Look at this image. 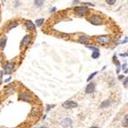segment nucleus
<instances>
[{
	"instance_id": "nucleus-39",
	"label": "nucleus",
	"mask_w": 128,
	"mask_h": 128,
	"mask_svg": "<svg viewBox=\"0 0 128 128\" xmlns=\"http://www.w3.org/2000/svg\"><path fill=\"white\" fill-rule=\"evenodd\" d=\"M90 128H99V126H90Z\"/></svg>"
},
{
	"instance_id": "nucleus-26",
	"label": "nucleus",
	"mask_w": 128,
	"mask_h": 128,
	"mask_svg": "<svg viewBox=\"0 0 128 128\" xmlns=\"http://www.w3.org/2000/svg\"><path fill=\"white\" fill-rule=\"evenodd\" d=\"M116 1L117 0H106L107 4H108L109 5H113L114 4H116Z\"/></svg>"
},
{
	"instance_id": "nucleus-5",
	"label": "nucleus",
	"mask_w": 128,
	"mask_h": 128,
	"mask_svg": "<svg viewBox=\"0 0 128 128\" xmlns=\"http://www.w3.org/2000/svg\"><path fill=\"white\" fill-rule=\"evenodd\" d=\"M74 13L79 16H86L89 12V8L85 5H82V6H75L74 8Z\"/></svg>"
},
{
	"instance_id": "nucleus-24",
	"label": "nucleus",
	"mask_w": 128,
	"mask_h": 128,
	"mask_svg": "<svg viewBox=\"0 0 128 128\" xmlns=\"http://www.w3.org/2000/svg\"><path fill=\"white\" fill-rule=\"evenodd\" d=\"M56 108V105H55V104H47V105L46 106V111L48 112L52 108Z\"/></svg>"
},
{
	"instance_id": "nucleus-32",
	"label": "nucleus",
	"mask_w": 128,
	"mask_h": 128,
	"mask_svg": "<svg viewBox=\"0 0 128 128\" xmlns=\"http://www.w3.org/2000/svg\"><path fill=\"white\" fill-rule=\"evenodd\" d=\"M11 80H12V77H11V76H9V77H8V78L5 79V83H8V82H10V81H11Z\"/></svg>"
},
{
	"instance_id": "nucleus-20",
	"label": "nucleus",
	"mask_w": 128,
	"mask_h": 128,
	"mask_svg": "<svg viewBox=\"0 0 128 128\" xmlns=\"http://www.w3.org/2000/svg\"><path fill=\"white\" fill-rule=\"evenodd\" d=\"M44 22H45V20L43 18H41V19H37L36 21H35V23H36V26L37 27H41V25L44 23Z\"/></svg>"
},
{
	"instance_id": "nucleus-35",
	"label": "nucleus",
	"mask_w": 128,
	"mask_h": 128,
	"mask_svg": "<svg viewBox=\"0 0 128 128\" xmlns=\"http://www.w3.org/2000/svg\"><path fill=\"white\" fill-rule=\"evenodd\" d=\"M123 72H124V74H128V68H126V70H124Z\"/></svg>"
},
{
	"instance_id": "nucleus-8",
	"label": "nucleus",
	"mask_w": 128,
	"mask_h": 128,
	"mask_svg": "<svg viewBox=\"0 0 128 128\" xmlns=\"http://www.w3.org/2000/svg\"><path fill=\"white\" fill-rule=\"evenodd\" d=\"M95 90H96V83L90 81V83L87 84L84 91H85L86 94H91V93H93Z\"/></svg>"
},
{
	"instance_id": "nucleus-25",
	"label": "nucleus",
	"mask_w": 128,
	"mask_h": 128,
	"mask_svg": "<svg viewBox=\"0 0 128 128\" xmlns=\"http://www.w3.org/2000/svg\"><path fill=\"white\" fill-rule=\"evenodd\" d=\"M123 85L125 86V87H127L128 86V76L125 77V78L123 79Z\"/></svg>"
},
{
	"instance_id": "nucleus-3",
	"label": "nucleus",
	"mask_w": 128,
	"mask_h": 128,
	"mask_svg": "<svg viewBox=\"0 0 128 128\" xmlns=\"http://www.w3.org/2000/svg\"><path fill=\"white\" fill-rule=\"evenodd\" d=\"M15 66H16L15 61H8V62H6L4 65V72H5V74L10 75L14 71Z\"/></svg>"
},
{
	"instance_id": "nucleus-30",
	"label": "nucleus",
	"mask_w": 128,
	"mask_h": 128,
	"mask_svg": "<svg viewBox=\"0 0 128 128\" xmlns=\"http://www.w3.org/2000/svg\"><path fill=\"white\" fill-rule=\"evenodd\" d=\"M126 68H127V65H126V63L123 64V65H121V70H123L124 71V70H126Z\"/></svg>"
},
{
	"instance_id": "nucleus-16",
	"label": "nucleus",
	"mask_w": 128,
	"mask_h": 128,
	"mask_svg": "<svg viewBox=\"0 0 128 128\" xmlns=\"http://www.w3.org/2000/svg\"><path fill=\"white\" fill-rule=\"evenodd\" d=\"M111 104V100L110 99H105L101 102L100 106H99V108H108Z\"/></svg>"
},
{
	"instance_id": "nucleus-19",
	"label": "nucleus",
	"mask_w": 128,
	"mask_h": 128,
	"mask_svg": "<svg viewBox=\"0 0 128 128\" xmlns=\"http://www.w3.org/2000/svg\"><path fill=\"white\" fill-rule=\"evenodd\" d=\"M44 1L45 0H34V5L37 7H41L44 5Z\"/></svg>"
},
{
	"instance_id": "nucleus-12",
	"label": "nucleus",
	"mask_w": 128,
	"mask_h": 128,
	"mask_svg": "<svg viewBox=\"0 0 128 128\" xmlns=\"http://www.w3.org/2000/svg\"><path fill=\"white\" fill-rule=\"evenodd\" d=\"M24 25H25V27H26V29H27L28 31H30V32H33V31H35L36 25L34 24L32 21H26L24 23Z\"/></svg>"
},
{
	"instance_id": "nucleus-22",
	"label": "nucleus",
	"mask_w": 128,
	"mask_h": 128,
	"mask_svg": "<svg viewBox=\"0 0 128 128\" xmlns=\"http://www.w3.org/2000/svg\"><path fill=\"white\" fill-rule=\"evenodd\" d=\"M85 46H86V47H87V48L92 50V51H99V47H95V46H92V45H85Z\"/></svg>"
},
{
	"instance_id": "nucleus-36",
	"label": "nucleus",
	"mask_w": 128,
	"mask_h": 128,
	"mask_svg": "<svg viewBox=\"0 0 128 128\" xmlns=\"http://www.w3.org/2000/svg\"><path fill=\"white\" fill-rule=\"evenodd\" d=\"M46 118H47V115H44V116L42 117V120H45Z\"/></svg>"
},
{
	"instance_id": "nucleus-34",
	"label": "nucleus",
	"mask_w": 128,
	"mask_h": 128,
	"mask_svg": "<svg viewBox=\"0 0 128 128\" xmlns=\"http://www.w3.org/2000/svg\"><path fill=\"white\" fill-rule=\"evenodd\" d=\"M56 11V7H53V8H52V9H50V13H55V12Z\"/></svg>"
},
{
	"instance_id": "nucleus-38",
	"label": "nucleus",
	"mask_w": 128,
	"mask_h": 128,
	"mask_svg": "<svg viewBox=\"0 0 128 128\" xmlns=\"http://www.w3.org/2000/svg\"><path fill=\"white\" fill-rule=\"evenodd\" d=\"M78 2H79L78 0H74V2H73V4H77Z\"/></svg>"
},
{
	"instance_id": "nucleus-14",
	"label": "nucleus",
	"mask_w": 128,
	"mask_h": 128,
	"mask_svg": "<svg viewBox=\"0 0 128 128\" xmlns=\"http://www.w3.org/2000/svg\"><path fill=\"white\" fill-rule=\"evenodd\" d=\"M18 25H19V23L17 22V21H13V22H10V23H8V24H7L6 31H7V32H9V31H11V30L16 28Z\"/></svg>"
},
{
	"instance_id": "nucleus-6",
	"label": "nucleus",
	"mask_w": 128,
	"mask_h": 128,
	"mask_svg": "<svg viewBox=\"0 0 128 128\" xmlns=\"http://www.w3.org/2000/svg\"><path fill=\"white\" fill-rule=\"evenodd\" d=\"M32 41V34H27V35H25V36L22 39V41H21V47H23V48H26V47H28L30 45H31Z\"/></svg>"
},
{
	"instance_id": "nucleus-29",
	"label": "nucleus",
	"mask_w": 128,
	"mask_h": 128,
	"mask_svg": "<svg viewBox=\"0 0 128 128\" xmlns=\"http://www.w3.org/2000/svg\"><path fill=\"white\" fill-rule=\"evenodd\" d=\"M127 42H128V37H126V38H125V40L120 42V44H126V43H127Z\"/></svg>"
},
{
	"instance_id": "nucleus-18",
	"label": "nucleus",
	"mask_w": 128,
	"mask_h": 128,
	"mask_svg": "<svg viewBox=\"0 0 128 128\" xmlns=\"http://www.w3.org/2000/svg\"><path fill=\"white\" fill-rule=\"evenodd\" d=\"M112 61H113V63H114V65H116L117 67H118V66H121V63H120V62H119V60L117 59V55H116V54H115L114 56H113Z\"/></svg>"
},
{
	"instance_id": "nucleus-17",
	"label": "nucleus",
	"mask_w": 128,
	"mask_h": 128,
	"mask_svg": "<svg viewBox=\"0 0 128 128\" xmlns=\"http://www.w3.org/2000/svg\"><path fill=\"white\" fill-rule=\"evenodd\" d=\"M122 126L123 127H128V114L125 115V117L122 120Z\"/></svg>"
},
{
	"instance_id": "nucleus-27",
	"label": "nucleus",
	"mask_w": 128,
	"mask_h": 128,
	"mask_svg": "<svg viewBox=\"0 0 128 128\" xmlns=\"http://www.w3.org/2000/svg\"><path fill=\"white\" fill-rule=\"evenodd\" d=\"M119 56H121V57H126V56H128V51L126 53H120Z\"/></svg>"
},
{
	"instance_id": "nucleus-37",
	"label": "nucleus",
	"mask_w": 128,
	"mask_h": 128,
	"mask_svg": "<svg viewBox=\"0 0 128 128\" xmlns=\"http://www.w3.org/2000/svg\"><path fill=\"white\" fill-rule=\"evenodd\" d=\"M38 128H47V127L46 126H41L40 127H38Z\"/></svg>"
},
{
	"instance_id": "nucleus-31",
	"label": "nucleus",
	"mask_w": 128,
	"mask_h": 128,
	"mask_svg": "<svg viewBox=\"0 0 128 128\" xmlns=\"http://www.w3.org/2000/svg\"><path fill=\"white\" fill-rule=\"evenodd\" d=\"M4 74H5V72H4V71H0V78L2 79L3 76H4Z\"/></svg>"
},
{
	"instance_id": "nucleus-7",
	"label": "nucleus",
	"mask_w": 128,
	"mask_h": 128,
	"mask_svg": "<svg viewBox=\"0 0 128 128\" xmlns=\"http://www.w3.org/2000/svg\"><path fill=\"white\" fill-rule=\"evenodd\" d=\"M62 107L65 109H72V108H75L78 107V103H77L76 101L74 100H66L65 102L62 103Z\"/></svg>"
},
{
	"instance_id": "nucleus-23",
	"label": "nucleus",
	"mask_w": 128,
	"mask_h": 128,
	"mask_svg": "<svg viewBox=\"0 0 128 128\" xmlns=\"http://www.w3.org/2000/svg\"><path fill=\"white\" fill-rule=\"evenodd\" d=\"M98 73L99 72H94V73H92V74H90V75H89V77L87 78V82H90L91 80H93V78H94L95 76H96L97 74H98Z\"/></svg>"
},
{
	"instance_id": "nucleus-2",
	"label": "nucleus",
	"mask_w": 128,
	"mask_h": 128,
	"mask_svg": "<svg viewBox=\"0 0 128 128\" xmlns=\"http://www.w3.org/2000/svg\"><path fill=\"white\" fill-rule=\"evenodd\" d=\"M95 41L99 45L106 46L108 45L112 41V37H111V35H108V34H104V35H99V36L96 37Z\"/></svg>"
},
{
	"instance_id": "nucleus-28",
	"label": "nucleus",
	"mask_w": 128,
	"mask_h": 128,
	"mask_svg": "<svg viewBox=\"0 0 128 128\" xmlns=\"http://www.w3.org/2000/svg\"><path fill=\"white\" fill-rule=\"evenodd\" d=\"M124 78H125V75H124V74H119L118 76H117V79H118L119 81H123Z\"/></svg>"
},
{
	"instance_id": "nucleus-33",
	"label": "nucleus",
	"mask_w": 128,
	"mask_h": 128,
	"mask_svg": "<svg viewBox=\"0 0 128 128\" xmlns=\"http://www.w3.org/2000/svg\"><path fill=\"white\" fill-rule=\"evenodd\" d=\"M83 5H90V6H93V4H90V3H83Z\"/></svg>"
},
{
	"instance_id": "nucleus-9",
	"label": "nucleus",
	"mask_w": 128,
	"mask_h": 128,
	"mask_svg": "<svg viewBox=\"0 0 128 128\" xmlns=\"http://www.w3.org/2000/svg\"><path fill=\"white\" fill-rule=\"evenodd\" d=\"M15 90H16V89H15V87H14V84H8V85L5 86V88H4V92H5V94H6V95L14 94Z\"/></svg>"
},
{
	"instance_id": "nucleus-10",
	"label": "nucleus",
	"mask_w": 128,
	"mask_h": 128,
	"mask_svg": "<svg viewBox=\"0 0 128 128\" xmlns=\"http://www.w3.org/2000/svg\"><path fill=\"white\" fill-rule=\"evenodd\" d=\"M60 125L64 128H70L73 126V120L71 118H69V117H65V118L61 120Z\"/></svg>"
},
{
	"instance_id": "nucleus-1",
	"label": "nucleus",
	"mask_w": 128,
	"mask_h": 128,
	"mask_svg": "<svg viewBox=\"0 0 128 128\" xmlns=\"http://www.w3.org/2000/svg\"><path fill=\"white\" fill-rule=\"evenodd\" d=\"M18 99L23 102L27 103H33L34 102V97L31 92L28 91H20L18 93Z\"/></svg>"
},
{
	"instance_id": "nucleus-15",
	"label": "nucleus",
	"mask_w": 128,
	"mask_h": 128,
	"mask_svg": "<svg viewBox=\"0 0 128 128\" xmlns=\"http://www.w3.org/2000/svg\"><path fill=\"white\" fill-rule=\"evenodd\" d=\"M40 114H41V109L38 107H33L31 110V112H30L31 117H38Z\"/></svg>"
},
{
	"instance_id": "nucleus-13",
	"label": "nucleus",
	"mask_w": 128,
	"mask_h": 128,
	"mask_svg": "<svg viewBox=\"0 0 128 128\" xmlns=\"http://www.w3.org/2000/svg\"><path fill=\"white\" fill-rule=\"evenodd\" d=\"M7 43V37L5 35L0 37V50H4L5 47H6Z\"/></svg>"
},
{
	"instance_id": "nucleus-4",
	"label": "nucleus",
	"mask_w": 128,
	"mask_h": 128,
	"mask_svg": "<svg viewBox=\"0 0 128 128\" xmlns=\"http://www.w3.org/2000/svg\"><path fill=\"white\" fill-rule=\"evenodd\" d=\"M87 20L94 25H99L101 23H103V18L101 16L98 15V14H91L90 17H88Z\"/></svg>"
},
{
	"instance_id": "nucleus-11",
	"label": "nucleus",
	"mask_w": 128,
	"mask_h": 128,
	"mask_svg": "<svg viewBox=\"0 0 128 128\" xmlns=\"http://www.w3.org/2000/svg\"><path fill=\"white\" fill-rule=\"evenodd\" d=\"M89 40H90V37L87 35H80L77 39V41L81 44H83V45H87V44H89L88 43Z\"/></svg>"
},
{
	"instance_id": "nucleus-21",
	"label": "nucleus",
	"mask_w": 128,
	"mask_h": 128,
	"mask_svg": "<svg viewBox=\"0 0 128 128\" xmlns=\"http://www.w3.org/2000/svg\"><path fill=\"white\" fill-rule=\"evenodd\" d=\"M100 56V52L99 51H92L91 57L93 59H98Z\"/></svg>"
}]
</instances>
